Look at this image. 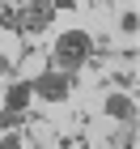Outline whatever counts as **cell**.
Here are the masks:
<instances>
[{
    "label": "cell",
    "instance_id": "6da1fadb",
    "mask_svg": "<svg viewBox=\"0 0 140 149\" xmlns=\"http://www.w3.org/2000/svg\"><path fill=\"white\" fill-rule=\"evenodd\" d=\"M89 56H93V34H89V30H64V34L51 43V60H55V68L68 72V77H72L77 68H85Z\"/></svg>",
    "mask_w": 140,
    "mask_h": 149
},
{
    "label": "cell",
    "instance_id": "7a4b0ae2",
    "mask_svg": "<svg viewBox=\"0 0 140 149\" xmlns=\"http://www.w3.org/2000/svg\"><path fill=\"white\" fill-rule=\"evenodd\" d=\"M30 94L43 98V102H51V107H59V102H68V98H72V77H68V72H59V68H43L34 81H30Z\"/></svg>",
    "mask_w": 140,
    "mask_h": 149
},
{
    "label": "cell",
    "instance_id": "3957f363",
    "mask_svg": "<svg viewBox=\"0 0 140 149\" xmlns=\"http://www.w3.org/2000/svg\"><path fill=\"white\" fill-rule=\"evenodd\" d=\"M102 115H110L115 124H136V94H123V90L106 94L102 98Z\"/></svg>",
    "mask_w": 140,
    "mask_h": 149
},
{
    "label": "cell",
    "instance_id": "277c9868",
    "mask_svg": "<svg viewBox=\"0 0 140 149\" xmlns=\"http://www.w3.org/2000/svg\"><path fill=\"white\" fill-rule=\"evenodd\" d=\"M51 13H55L51 0H26V4H21V26L30 30V34H38V30L51 22Z\"/></svg>",
    "mask_w": 140,
    "mask_h": 149
},
{
    "label": "cell",
    "instance_id": "5b68a950",
    "mask_svg": "<svg viewBox=\"0 0 140 149\" xmlns=\"http://www.w3.org/2000/svg\"><path fill=\"white\" fill-rule=\"evenodd\" d=\"M30 107V81H13L4 90V111H26Z\"/></svg>",
    "mask_w": 140,
    "mask_h": 149
},
{
    "label": "cell",
    "instance_id": "8992f818",
    "mask_svg": "<svg viewBox=\"0 0 140 149\" xmlns=\"http://www.w3.org/2000/svg\"><path fill=\"white\" fill-rule=\"evenodd\" d=\"M136 124H119L115 128V132H110V145H115V149H136Z\"/></svg>",
    "mask_w": 140,
    "mask_h": 149
},
{
    "label": "cell",
    "instance_id": "52a82bcc",
    "mask_svg": "<svg viewBox=\"0 0 140 149\" xmlns=\"http://www.w3.org/2000/svg\"><path fill=\"white\" fill-rule=\"evenodd\" d=\"M136 30H140V17H136V9H119V34L136 38Z\"/></svg>",
    "mask_w": 140,
    "mask_h": 149
},
{
    "label": "cell",
    "instance_id": "ba28073f",
    "mask_svg": "<svg viewBox=\"0 0 140 149\" xmlns=\"http://www.w3.org/2000/svg\"><path fill=\"white\" fill-rule=\"evenodd\" d=\"M21 124H26V111H4L0 107V132H17Z\"/></svg>",
    "mask_w": 140,
    "mask_h": 149
},
{
    "label": "cell",
    "instance_id": "9c48e42d",
    "mask_svg": "<svg viewBox=\"0 0 140 149\" xmlns=\"http://www.w3.org/2000/svg\"><path fill=\"white\" fill-rule=\"evenodd\" d=\"M0 149H26V136L21 132H4L0 136Z\"/></svg>",
    "mask_w": 140,
    "mask_h": 149
},
{
    "label": "cell",
    "instance_id": "30bf717a",
    "mask_svg": "<svg viewBox=\"0 0 140 149\" xmlns=\"http://www.w3.org/2000/svg\"><path fill=\"white\" fill-rule=\"evenodd\" d=\"M9 26H13V17H4V13H0V30H9Z\"/></svg>",
    "mask_w": 140,
    "mask_h": 149
},
{
    "label": "cell",
    "instance_id": "8fae6325",
    "mask_svg": "<svg viewBox=\"0 0 140 149\" xmlns=\"http://www.w3.org/2000/svg\"><path fill=\"white\" fill-rule=\"evenodd\" d=\"M4 72H9V60H4V56H0V77H4Z\"/></svg>",
    "mask_w": 140,
    "mask_h": 149
}]
</instances>
